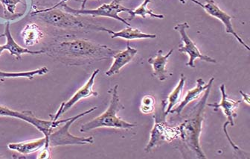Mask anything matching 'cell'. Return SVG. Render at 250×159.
I'll use <instances>...</instances> for the list:
<instances>
[{"mask_svg":"<svg viewBox=\"0 0 250 159\" xmlns=\"http://www.w3.org/2000/svg\"><path fill=\"white\" fill-rule=\"evenodd\" d=\"M151 0H144L143 3L141 4L138 8L135 10H131L129 14H130V18H128L129 21H132L134 19L136 16L141 17V18H146L147 15H149L150 18H157V19H164L165 16L163 14H156L153 12L152 10L149 9L147 8V5Z\"/></svg>","mask_w":250,"mask_h":159,"instance_id":"cell-20","label":"cell"},{"mask_svg":"<svg viewBox=\"0 0 250 159\" xmlns=\"http://www.w3.org/2000/svg\"><path fill=\"white\" fill-rule=\"evenodd\" d=\"M97 109L98 107H93L83 113L78 114V115L70 117L69 120L62 123V126L59 127L58 130L55 129L49 136H44L45 139V146L44 147L50 148V147H61V146L83 145V144L93 143L94 138L92 136L86 137H78L70 133L69 129L74 122Z\"/></svg>","mask_w":250,"mask_h":159,"instance_id":"cell-4","label":"cell"},{"mask_svg":"<svg viewBox=\"0 0 250 159\" xmlns=\"http://www.w3.org/2000/svg\"><path fill=\"white\" fill-rule=\"evenodd\" d=\"M68 1V0H67ZM78 1H80V2H82V8L83 9V8H84L85 5H86V2H87L88 0H78ZM99 2H100L101 0H98Z\"/></svg>","mask_w":250,"mask_h":159,"instance_id":"cell-27","label":"cell"},{"mask_svg":"<svg viewBox=\"0 0 250 159\" xmlns=\"http://www.w3.org/2000/svg\"><path fill=\"white\" fill-rule=\"evenodd\" d=\"M154 124L150 132V140L145 148L146 153L152 151L154 148L162 145L165 142L170 143L180 137L179 126H170L166 123V117L153 116Z\"/></svg>","mask_w":250,"mask_h":159,"instance_id":"cell-8","label":"cell"},{"mask_svg":"<svg viewBox=\"0 0 250 159\" xmlns=\"http://www.w3.org/2000/svg\"><path fill=\"white\" fill-rule=\"evenodd\" d=\"M188 1H191V2L195 3L196 5L201 7L202 8H203V9L207 11V14H209L213 18H217L219 21H221L222 23L224 24V26H225L226 32L227 34H231L247 50H250V46L243 41L242 38L234 31V28L232 26V23H231L232 17L229 15L227 12L223 11L221 8H219L218 5L215 3L214 0H204L206 2L205 5H203V3L198 2L197 0H188Z\"/></svg>","mask_w":250,"mask_h":159,"instance_id":"cell-10","label":"cell"},{"mask_svg":"<svg viewBox=\"0 0 250 159\" xmlns=\"http://www.w3.org/2000/svg\"><path fill=\"white\" fill-rule=\"evenodd\" d=\"M44 50L52 59L69 66L90 65L106 60L118 52L105 45L72 35L56 38Z\"/></svg>","mask_w":250,"mask_h":159,"instance_id":"cell-1","label":"cell"},{"mask_svg":"<svg viewBox=\"0 0 250 159\" xmlns=\"http://www.w3.org/2000/svg\"><path fill=\"white\" fill-rule=\"evenodd\" d=\"M37 159H48L51 158L50 150L49 147H43L40 150Z\"/></svg>","mask_w":250,"mask_h":159,"instance_id":"cell-24","label":"cell"},{"mask_svg":"<svg viewBox=\"0 0 250 159\" xmlns=\"http://www.w3.org/2000/svg\"><path fill=\"white\" fill-rule=\"evenodd\" d=\"M174 49H172L166 55H163L162 49L158 51L156 55L153 58L148 59V63L153 68V76L157 78L160 81H165L168 77V71L167 70V62L169 57L172 55Z\"/></svg>","mask_w":250,"mask_h":159,"instance_id":"cell-15","label":"cell"},{"mask_svg":"<svg viewBox=\"0 0 250 159\" xmlns=\"http://www.w3.org/2000/svg\"><path fill=\"white\" fill-rule=\"evenodd\" d=\"M31 15L38 16L41 21L46 24L60 28H83L86 27L84 23L78 19L77 15L57 8L37 10Z\"/></svg>","mask_w":250,"mask_h":159,"instance_id":"cell-5","label":"cell"},{"mask_svg":"<svg viewBox=\"0 0 250 159\" xmlns=\"http://www.w3.org/2000/svg\"><path fill=\"white\" fill-rule=\"evenodd\" d=\"M220 91L222 95V99H221V103H209L207 106L213 108L214 111H217L218 109H222L224 114L227 117V122H226L224 125V130L227 129V125L230 124L231 126H234V118L237 117L236 110L239 105L241 104V100H233L228 97V95L226 92V86L224 84H222L220 87Z\"/></svg>","mask_w":250,"mask_h":159,"instance_id":"cell-12","label":"cell"},{"mask_svg":"<svg viewBox=\"0 0 250 159\" xmlns=\"http://www.w3.org/2000/svg\"><path fill=\"white\" fill-rule=\"evenodd\" d=\"M59 6L62 7L66 12L75 14V15H91L92 17H103V18H112V19L120 21L127 26H130V24L126 20L121 18L119 16V14L122 12H127L129 14L131 11V9L125 8V6L121 5V3L116 2V0H112V2L109 4H103L96 9H84V8H83V9L82 8V9H75V8H71L66 3L61 4Z\"/></svg>","mask_w":250,"mask_h":159,"instance_id":"cell-7","label":"cell"},{"mask_svg":"<svg viewBox=\"0 0 250 159\" xmlns=\"http://www.w3.org/2000/svg\"><path fill=\"white\" fill-rule=\"evenodd\" d=\"M0 116L1 117H10L14 118L21 119L27 123H30L32 126L39 130L41 133L44 135V136H49L55 129L59 127L60 126L67 121L70 119L66 120H44L35 117L34 114L29 111L27 112H18V111L12 110L6 106L0 105Z\"/></svg>","mask_w":250,"mask_h":159,"instance_id":"cell-6","label":"cell"},{"mask_svg":"<svg viewBox=\"0 0 250 159\" xmlns=\"http://www.w3.org/2000/svg\"><path fill=\"white\" fill-rule=\"evenodd\" d=\"M21 35L25 46H32L38 45L43 39L45 33L38 24L31 23L25 25Z\"/></svg>","mask_w":250,"mask_h":159,"instance_id":"cell-18","label":"cell"},{"mask_svg":"<svg viewBox=\"0 0 250 159\" xmlns=\"http://www.w3.org/2000/svg\"><path fill=\"white\" fill-rule=\"evenodd\" d=\"M4 36H5L7 40V43L3 45L4 50H8L11 55L15 56L16 59L21 60V56L23 54H30V55H39L41 53H45V50L32 51L26 48L22 47L20 46L18 43L14 41V38L11 35V31H10L9 22L7 23L5 25V33Z\"/></svg>","mask_w":250,"mask_h":159,"instance_id":"cell-17","label":"cell"},{"mask_svg":"<svg viewBox=\"0 0 250 159\" xmlns=\"http://www.w3.org/2000/svg\"><path fill=\"white\" fill-rule=\"evenodd\" d=\"M189 28V25L188 23H178L174 26V30L178 32L181 36L182 44L179 46V52L187 54L189 56V61L186 63V66L192 68H195L194 61L197 59H200L203 62L216 63L217 61L215 59L208 56V55H203L200 52L197 45L193 42L192 40L189 38L186 32L188 28Z\"/></svg>","mask_w":250,"mask_h":159,"instance_id":"cell-9","label":"cell"},{"mask_svg":"<svg viewBox=\"0 0 250 159\" xmlns=\"http://www.w3.org/2000/svg\"><path fill=\"white\" fill-rule=\"evenodd\" d=\"M214 81V78H211L208 83L206 84V82H204L201 78L197 79V85H196L195 88L191 89V90L188 91V93H186V96H185V99L182 101L181 103L179 105L178 107L176 108L174 110L172 109L170 113H177V114H180L181 112H183V109L186 108V106H188L189 103H191L193 101L198 99V98L200 97V94H201L203 91H205L208 89V87L212 85Z\"/></svg>","mask_w":250,"mask_h":159,"instance_id":"cell-16","label":"cell"},{"mask_svg":"<svg viewBox=\"0 0 250 159\" xmlns=\"http://www.w3.org/2000/svg\"><path fill=\"white\" fill-rule=\"evenodd\" d=\"M99 72H100V69H99L94 71L90 77H89V80L86 82V83L83 86H82L81 89H78L76 93L67 102H65V103H62L61 104L52 120H59L60 117L62 114H64L69 109H72L81 99H86V98L90 97V96H99L98 92L94 91L93 85L94 83H95L96 76L99 74Z\"/></svg>","mask_w":250,"mask_h":159,"instance_id":"cell-11","label":"cell"},{"mask_svg":"<svg viewBox=\"0 0 250 159\" xmlns=\"http://www.w3.org/2000/svg\"><path fill=\"white\" fill-rule=\"evenodd\" d=\"M241 94L242 95L243 98H244V102L250 105V95L247 94V93H244L243 91H240Z\"/></svg>","mask_w":250,"mask_h":159,"instance_id":"cell-25","label":"cell"},{"mask_svg":"<svg viewBox=\"0 0 250 159\" xmlns=\"http://www.w3.org/2000/svg\"><path fill=\"white\" fill-rule=\"evenodd\" d=\"M161 1H164V0H161Z\"/></svg>","mask_w":250,"mask_h":159,"instance_id":"cell-30","label":"cell"},{"mask_svg":"<svg viewBox=\"0 0 250 159\" xmlns=\"http://www.w3.org/2000/svg\"><path fill=\"white\" fill-rule=\"evenodd\" d=\"M91 28H95L96 30L102 31V32H107L111 38H122L126 41H133V40L140 39H154L156 38V35L153 34H147L141 32L139 28H133L131 26H127L119 32L104 28L102 26H90Z\"/></svg>","mask_w":250,"mask_h":159,"instance_id":"cell-13","label":"cell"},{"mask_svg":"<svg viewBox=\"0 0 250 159\" xmlns=\"http://www.w3.org/2000/svg\"><path fill=\"white\" fill-rule=\"evenodd\" d=\"M116 2H119V3H121V2H122V1H124V0H116Z\"/></svg>","mask_w":250,"mask_h":159,"instance_id":"cell-29","label":"cell"},{"mask_svg":"<svg viewBox=\"0 0 250 159\" xmlns=\"http://www.w3.org/2000/svg\"><path fill=\"white\" fill-rule=\"evenodd\" d=\"M45 69L42 68H38L37 69H34L31 71H26V72H19V73H5L0 71V79L2 78H27L28 79H33L35 76H42L45 74Z\"/></svg>","mask_w":250,"mask_h":159,"instance_id":"cell-21","label":"cell"},{"mask_svg":"<svg viewBox=\"0 0 250 159\" xmlns=\"http://www.w3.org/2000/svg\"><path fill=\"white\" fill-rule=\"evenodd\" d=\"M4 8V13L6 12L11 14H15L16 8L19 3H22V0H0Z\"/></svg>","mask_w":250,"mask_h":159,"instance_id":"cell-23","label":"cell"},{"mask_svg":"<svg viewBox=\"0 0 250 159\" xmlns=\"http://www.w3.org/2000/svg\"><path fill=\"white\" fill-rule=\"evenodd\" d=\"M155 99L151 95H146L142 99L140 111L144 114H149L154 112Z\"/></svg>","mask_w":250,"mask_h":159,"instance_id":"cell-22","label":"cell"},{"mask_svg":"<svg viewBox=\"0 0 250 159\" xmlns=\"http://www.w3.org/2000/svg\"><path fill=\"white\" fill-rule=\"evenodd\" d=\"M137 49L127 44V48L122 51H118L113 56V62L111 67L108 70L106 71L105 75L108 77L117 74L120 72L121 69L128 65L132 62L134 57L137 54Z\"/></svg>","mask_w":250,"mask_h":159,"instance_id":"cell-14","label":"cell"},{"mask_svg":"<svg viewBox=\"0 0 250 159\" xmlns=\"http://www.w3.org/2000/svg\"><path fill=\"white\" fill-rule=\"evenodd\" d=\"M119 85H116L110 91L111 99L107 109L99 117L94 118L91 121L82 125L80 128L81 133H88L93 129L99 128H113V129H130L135 127L136 124L128 123L118 117V112L125 109L122 104L118 94Z\"/></svg>","mask_w":250,"mask_h":159,"instance_id":"cell-3","label":"cell"},{"mask_svg":"<svg viewBox=\"0 0 250 159\" xmlns=\"http://www.w3.org/2000/svg\"><path fill=\"white\" fill-rule=\"evenodd\" d=\"M66 1H67V0H61V2H60L59 3H58V4H57V5H55V6L51 7V8H58V7L59 6V5H61V4L66 3Z\"/></svg>","mask_w":250,"mask_h":159,"instance_id":"cell-26","label":"cell"},{"mask_svg":"<svg viewBox=\"0 0 250 159\" xmlns=\"http://www.w3.org/2000/svg\"><path fill=\"white\" fill-rule=\"evenodd\" d=\"M2 36H4V34L3 35H0V38H2ZM3 45H2V46H1V45H0V56H1V54L2 53V52H3Z\"/></svg>","mask_w":250,"mask_h":159,"instance_id":"cell-28","label":"cell"},{"mask_svg":"<svg viewBox=\"0 0 250 159\" xmlns=\"http://www.w3.org/2000/svg\"><path fill=\"white\" fill-rule=\"evenodd\" d=\"M185 84H186V77H185L184 75L181 74L180 82L177 84L174 91L169 94L168 97H167V107L166 111L164 112L166 117L170 113L173 108H174V106L178 104L179 102H180L183 89H184Z\"/></svg>","mask_w":250,"mask_h":159,"instance_id":"cell-19","label":"cell"},{"mask_svg":"<svg viewBox=\"0 0 250 159\" xmlns=\"http://www.w3.org/2000/svg\"><path fill=\"white\" fill-rule=\"evenodd\" d=\"M211 86L208 87L205 91L200 102L193 109L191 117L185 120L180 128V137L186 147L195 154L197 159H207L205 153H203L200 143V134L203 129V122L204 120V112L207 106V99L211 91Z\"/></svg>","mask_w":250,"mask_h":159,"instance_id":"cell-2","label":"cell"}]
</instances>
